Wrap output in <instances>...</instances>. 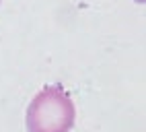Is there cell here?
<instances>
[{"mask_svg":"<svg viewBox=\"0 0 146 132\" xmlns=\"http://www.w3.org/2000/svg\"><path fill=\"white\" fill-rule=\"evenodd\" d=\"M76 120V107L62 85H45L27 105V132H70Z\"/></svg>","mask_w":146,"mask_h":132,"instance_id":"obj_1","label":"cell"},{"mask_svg":"<svg viewBox=\"0 0 146 132\" xmlns=\"http://www.w3.org/2000/svg\"><path fill=\"white\" fill-rule=\"evenodd\" d=\"M136 4H146V0H134Z\"/></svg>","mask_w":146,"mask_h":132,"instance_id":"obj_2","label":"cell"}]
</instances>
